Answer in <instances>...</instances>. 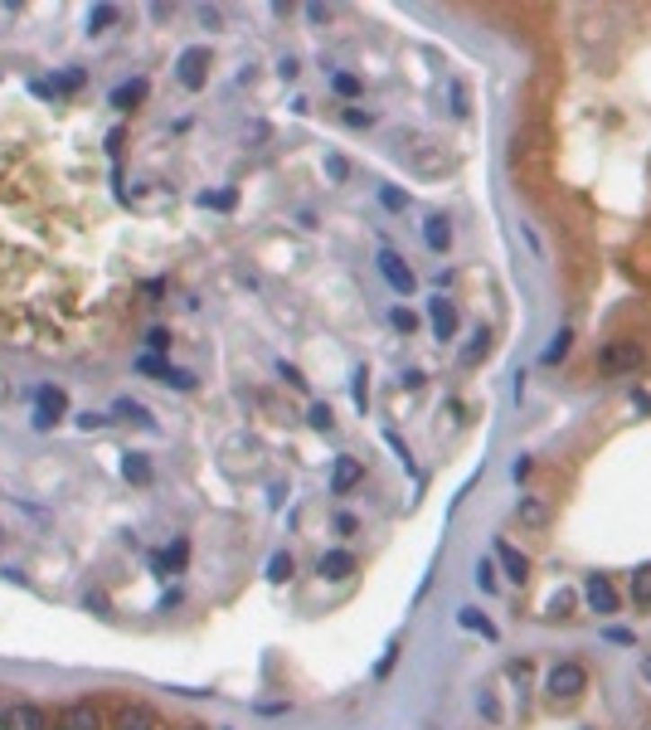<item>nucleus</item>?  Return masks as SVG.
I'll list each match as a JSON object with an SVG mask.
<instances>
[{"label":"nucleus","instance_id":"nucleus-9","mask_svg":"<svg viewBox=\"0 0 651 730\" xmlns=\"http://www.w3.org/2000/svg\"><path fill=\"white\" fill-rule=\"evenodd\" d=\"M68 410V400H64V390H54V385H44L40 394H34V424L40 428H49L58 414Z\"/></svg>","mask_w":651,"mask_h":730},{"label":"nucleus","instance_id":"nucleus-3","mask_svg":"<svg viewBox=\"0 0 651 730\" xmlns=\"http://www.w3.org/2000/svg\"><path fill=\"white\" fill-rule=\"evenodd\" d=\"M175 78L185 83L190 93H200L204 78H210V50H204V44H190V50L175 59Z\"/></svg>","mask_w":651,"mask_h":730},{"label":"nucleus","instance_id":"nucleus-22","mask_svg":"<svg viewBox=\"0 0 651 730\" xmlns=\"http://www.w3.org/2000/svg\"><path fill=\"white\" fill-rule=\"evenodd\" d=\"M486 351H491V331H477V337H472V346L462 351V361H467V365H477Z\"/></svg>","mask_w":651,"mask_h":730},{"label":"nucleus","instance_id":"nucleus-30","mask_svg":"<svg viewBox=\"0 0 651 730\" xmlns=\"http://www.w3.org/2000/svg\"><path fill=\"white\" fill-rule=\"evenodd\" d=\"M147 346H151V356H161V351H171V337H165L161 327H151L147 331Z\"/></svg>","mask_w":651,"mask_h":730},{"label":"nucleus","instance_id":"nucleus-31","mask_svg":"<svg viewBox=\"0 0 651 730\" xmlns=\"http://www.w3.org/2000/svg\"><path fill=\"white\" fill-rule=\"evenodd\" d=\"M326 176H331V181H345V176H351L345 157H326Z\"/></svg>","mask_w":651,"mask_h":730},{"label":"nucleus","instance_id":"nucleus-39","mask_svg":"<svg viewBox=\"0 0 651 730\" xmlns=\"http://www.w3.org/2000/svg\"><path fill=\"white\" fill-rule=\"evenodd\" d=\"M200 20H204L210 30H219V10H214V5H204V10H200Z\"/></svg>","mask_w":651,"mask_h":730},{"label":"nucleus","instance_id":"nucleus-40","mask_svg":"<svg viewBox=\"0 0 651 730\" xmlns=\"http://www.w3.org/2000/svg\"><path fill=\"white\" fill-rule=\"evenodd\" d=\"M642 677H647V681H651V653H647V657H642Z\"/></svg>","mask_w":651,"mask_h":730},{"label":"nucleus","instance_id":"nucleus-16","mask_svg":"<svg viewBox=\"0 0 651 730\" xmlns=\"http://www.w3.org/2000/svg\"><path fill=\"white\" fill-rule=\"evenodd\" d=\"M147 98V78H131V83H122V88H112V107L117 113H127L131 103H141Z\"/></svg>","mask_w":651,"mask_h":730},{"label":"nucleus","instance_id":"nucleus-23","mask_svg":"<svg viewBox=\"0 0 651 730\" xmlns=\"http://www.w3.org/2000/svg\"><path fill=\"white\" fill-rule=\"evenodd\" d=\"M292 570H297V565H292V555H272V560H268V580H272V584L292 580Z\"/></svg>","mask_w":651,"mask_h":730},{"label":"nucleus","instance_id":"nucleus-25","mask_svg":"<svg viewBox=\"0 0 651 730\" xmlns=\"http://www.w3.org/2000/svg\"><path fill=\"white\" fill-rule=\"evenodd\" d=\"M331 88L341 93V98H360V78H355V74H335Z\"/></svg>","mask_w":651,"mask_h":730},{"label":"nucleus","instance_id":"nucleus-10","mask_svg":"<svg viewBox=\"0 0 651 730\" xmlns=\"http://www.w3.org/2000/svg\"><path fill=\"white\" fill-rule=\"evenodd\" d=\"M428 321H433V331H438V341H452V331H457V307L448 302V297H433V302H428Z\"/></svg>","mask_w":651,"mask_h":730},{"label":"nucleus","instance_id":"nucleus-36","mask_svg":"<svg viewBox=\"0 0 651 730\" xmlns=\"http://www.w3.org/2000/svg\"><path fill=\"white\" fill-rule=\"evenodd\" d=\"M345 122H351V127H370V122H375V113H360V107H351V113H345Z\"/></svg>","mask_w":651,"mask_h":730},{"label":"nucleus","instance_id":"nucleus-1","mask_svg":"<svg viewBox=\"0 0 651 730\" xmlns=\"http://www.w3.org/2000/svg\"><path fill=\"white\" fill-rule=\"evenodd\" d=\"M545 691H549L554 706H574L588 691V667L584 662H554L549 677H545Z\"/></svg>","mask_w":651,"mask_h":730},{"label":"nucleus","instance_id":"nucleus-6","mask_svg":"<svg viewBox=\"0 0 651 730\" xmlns=\"http://www.w3.org/2000/svg\"><path fill=\"white\" fill-rule=\"evenodd\" d=\"M375 263H379L384 283H389L394 293H414V283H418V278H414V268H408V263H404L399 254H394V248H379V258H375Z\"/></svg>","mask_w":651,"mask_h":730},{"label":"nucleus","instance_id":"nucleus-35","mask_svg":"<svg viewBox=\"0 0 651 730\" xmlns=\"http://www.w3.org/2000/svg\"><path fill=\"white\" fill-rule=\"evenodd\" d=\"M277 74H282L287 83H292V78L301 74V64H297V59H292V54H287V59H282V64H277Z\"/></svg>","mask_w":651,"mask_h":730},{"label":"nucleus","instance_id":"nucleus-28","mask_svg":"<svg viewBox=\"0 0 651 730\" xmlns=\"http://www.w3.org/2000/svg\"><path fill=\"white\" fill-rule=\"evenodd\" d=\"M311 428H321V434H331V428H335V419H331L326 404H311Z\"/></svg>","mask_w":651,"mask_h":730},{"label":"nucleus","instance_id":"nucleus-38","mask_svg":"<svg viewBox=\"0 0 651 730\" xmlns=\"http://www.w3.org/2000/svg\"><path fill=\"white\" fill-rule=\"evenodd\" d=\"M282 380H287V385H297V390L307 385V380H301V370H297V365H282Z\"/></svg>","mask_w":651,"mask_h":730},{"label":"nucleus","instance_id":"nucleus-17","mask_svg":"<svg viewBox=\"0 0 651 730\" xmlns=\"http://www.w3.org/2000/svg\"><path fill=\"white\" fill-rule=\"evenodd\" d=\"M117 730H156V716L147 706H127V711L117 716Z\"/></svg>","mask_w":651,"mask_h":730},{"label":"nucleus","instance_id":"nucleus-12","mask_svg":"<svg viewBox=\"0 0 651 730\" xmlns=\"http://www.w3.org/2000/svg\"><path fill=\"white\" fill-rule=\"evenodd\" d=\"M424 244L433 248V254H448V244H452V224L442 220V214H428V220H424Z\"/></svg>","mask_w":651,"mask_h":730},{"label":"nucleus","instance_id":"nucleus-21","mask_svg":"<svg viewBox=\"0 0 651 730\" xmlns=\"http://www.w3.org/2000/svg\"><path fill=\"white\" fill-rule=\"evenodd\" d=\"M112 20H117V5H93L88 10V34H103Z\"/></svg>","mask_w":651,"mask_h":730},{"label":"nucleus","instance_id":"nucleus-29","mask_svg":"<svg viewBox=\"0 0 651 730\" xmlns=\"http://www.w3.org/2000/svg\"><path fill=\"white\" fill-rule=\"evenodd\" d=\"M477 584H481V590H496V565H491V560H481V565H477Z\"/></svg>","mask_w":651,"mask_h":730},{"label":"nucleus","instance_id":"nucleus-13","mask_svg":"<svg viewBox=\"0 0 651 730\" xmlns=\"http://www.w3.org/2000/svg\"><path fill=\"white\" fill-rule=\"evenodd\" d=\"M496 560H501V570L511 574L515 584H525V574H530V560L521 555V550H515L511 541H496Z\"/></svg>","mask_w":651,"mask_h":730},{"label":"nucleus","instance_id":"nucleus-15","mask_svg":"<svg viewBox=\"0 0 651 730\" xmlns=\"http://www.w3.org/2000/svg\"><path fill=\"white\" fill-rule=\"evenodd\" d=\"M515 517H521V526H530V531H540V526L549 521V507L540 497H521L515 501Z\"/></svg>","mask_w":651,"mask_h":730},{"label":"nucleus","instance_id":"nucleus-26","mask_svg":"<svg viewBox=\"0 0 651 730\" xmlns=\"http://www.w3.org/2000/svg\"><path fill=\"white\" fill-rule=\"evenodd\" d=\"M379 205H384V210H394V214H399V210L408 205V195H404V190H394V185H384V190H379Z\"/></svg>","mask_w":651,"mask_h":730},{"label":"nucleus","instance_id":"nucleus-20","mask_svg":"<svg viewBox=\"0 0 651 730\" xmlns=\"http://www.w3.org/2000/svg\"><path fill=\"white\" fill-rule=\"evenodd\" d=\"M632 599L651 604V560H647V565H637V574H632Z\"/></svg>","mask_w":651,"mask_h":730},{"label":"nucleus","instance_id":"nucleus-33","mask_svg":"<svg viewBox=\"0 0 651 730\" xmlns=\"http://www.w3.org/2000/svg\"><path fill=\"white\" fill-rule=\"evenodd\" d=\"M117 414L137 419V424H151V419H147V410H141V404H131V400H117Z\"/></svg>","mask_w":651,"mask_h":730},{"label":"nucleus","instance_id":"nucleus-14","mask_svg":"<svg viewBox=\"0 0 651 730\" xmlns=\"http://www.w3.org/2000/svg\"><path fill=\"white\" fill-rule=\"evenodd\" d=\"M360 477H365V463H360V458H335V473H331V487H335V492H351V487L360 482Z\"/></svg>","mask_w":651,"mask_h":730},{"label":"nucleus","instance_id":"nucleus-24","mask_svg":"<svg viewBox=\"0 0 651 730\" xmlns=\"http://www.w3.org/2000/svg\"><path fill=\"white\" fill-rule=\"evenodd\" d=\"M200 205L204 210H234V190H204Z\"/></svg>","mask_w":651,"mask_h":730},{"label":"nucleus","instance_id":"nucleus-5","mask_svg":"<svg viewBox=\"0 0 651 730\" xmlns=\"http://www.w3.org/2000/svg\"><path fill=\"white\" fill-rule=\"evenodd\" d=\"M137 370L141 375H161V385H175V390H195V375L190 370H175V365H165L161 356H137Z\"/></svg>","mask_w":651,"mask_h":730},{"label":"nucleus","instance_id":"nucleus-27","mask_svg":"<svg viewBox=\"0 0 651 730\" xmlns=\"http://www.w3.org/2000/svg\"><path fill=\"white\" fill-rule=\"evenodd\" d=\"M127 477H131V482H151V468H147V458H137V453H131V458H127V468H122Z\"/></svg>","mask_w":651,"mask_h":730},{"label":"nucleus","instance_id":"nucleus-2","mask_svg":"<svg viewBox=\"0 0 651 730\" xmlns=\"http://www.w3.org/2000/svg\"><path fill=\"white\" fill-rule=\"evenodd\" d=\"M647 361L642 341H608L598 351V370H608V375H637Z\"/></svg>","mask_w":651,"mask_h":730},{"label":"nucleus","instance_id":"nucleus-4","mask_svg":"<svg viewBox=\"0 0 651 730\" xmlns=\"http://www.w3.org/2000/svg\"><path fill=\"white\" fill-rule=\"evenodd\" d=\"M0 730H49V716L30 701H15V706L0 711Z\"/></svg>","mask_w":651,"mask_h":730},{"label":"nucleus","instance_id":"nucleus-8","mask_svg":"<svg viewBox=\"0 0 651 730\" xmlns=\"http://www.w3.org/2000/svg\"><path fill=\"white\" fill-rule=\"evenodd\" d=\"M58 730H103V716L93 701H74L58 711Z\"/></svg>","mask_w":651,"mask_h":730},{"label":"nucleus","instance_id":"nucleus-37","mask_svg":"<svg viewBox=\"0 0 651 730\" xmlns=\"http://www.w3.org/2000/svg\"><path fill=\"white\" fill-rule=\"evenodd\" d=\"M394 327H399V331H414V312H404V307H394Z\"/></svg>","mask_w":651,"mask_h":730},{"label":"nucleus","instance_id":"nucleus-41","mask_svg":"<svg viewBox=\"0 0 651 730\" xmlns=\"http://www.w3.org/2000/svg\"><path fill=\"white\" fill-rule=\"evenodd\" d=\"M185 730H200V725H185Z\"/></svg>","mask_w":651,"mask_h":730},{"label":"nucleus","instance_id":"nucleus-18","mask_svg":"<svg viewBox=\"0 0 651 730\" xmlns=\"http://www.w3.org/2000/svg\"><path fill=\"white\" fill-rule=\"evenodd\" d=\"M569 346H574V331H569V327H559V331H554V341L545 346V356H540V361H545V365H559L564 356H569Z\"/></svg>","mask_w":651,"mask_h":730},{"label":"nucleus","instance_id":"nucleus-32","mask_svg":"<svg viewBox=\"0 0 651 730\" xmlns=\"http://www.w3.org/2000/svg\"><path fill=\"white\" fill-rule=\"evenodd\" d=\"M462 624H467V628H481V633H486V638H496V628H491V624H486V618H481V614H472V608H462Z\"/></svg>","mask_w":651,"mask_h":730},{"label":"nucleus","instance_id":"nucleus-7","mask_svg":"<svg viewBox=\"0 0 651 730\" xmlns=\"http://www.w3.org/2000/svg\"><path fill=\"white\" fill-rule=\"evenodd\" d=\"M584 599H588V608H593V614H618V590L608 584V574H588Z\"/></svg>","mask_w":651,"mask_h":730},{"label":"nucleus","instance_id":"nucleus-19","mask_svg":"<svg viewBox=\"0 0 651 730\" xmlns=\"http://www.w3.org/2000/svg\"><path fill=\"white\" fill-rule=\"evenodd\" d=\"M185 555H190V550H185V541H175L171 550H161V555H156V574H171V570H180V565H185Z\"/></svg>","mask_w":651,"mask_h":730},{"label":"nucleus","instance_id":"nucleus-34","mask_svg":"<svg viewBox=\"0 0 651 730\" xmlns=\"http://www.w3.org/2000/svg\"><path fill=\"white\" fill-rule=\"evenodd\" d=\"M365 370H355V404H360V410H365V404H370V385H365Z\"/></svg>","mask_w":651,"mask_h":730},{"label":"nucleus","instance_id":"nucleus-11","mask_svg":"<svg viewBox=\"0 0 651 730\" xmlns=\"http://www.w3.org/2000/svg\"><path fill=\"white\" fill-rule=\"evenodd\" d=\"M317 570L326 574V580H345V574H355V555L351 550H326V555L317 560Z\"/></svg>","mask_w":651,"mask_h":730}]
</instances>
